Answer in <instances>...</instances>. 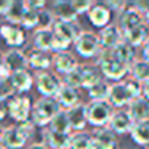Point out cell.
Returning <instances> with one entry per match:
<instances>
[{
	"label": "cell",
	"instance_id": "32",
	"mask_svg": "<svg viewBox=\"0 0 149 149\" xmlns=\"http://www.w3.org/2000/svg\"><path fill=\"white\" fill-rule=\"evenodd\" d=\"M130 74H132L133 79L139 82H148L149 80V63L144 61V59H136L132 66H130Z\"/></svg>",
	"mask_w": 149,
	"mask_h": 149
},
{
	"label": "cell",
	"instance_id": "50",
	"mask_svg": "<svg viewBox=\"0 0 149 149\" xmlns=\"http://www.w3.org/2000/svg\"><path fill=\"white\" fill-rule=\"evenodd\" d=\"M144 21H146V24H148V26H149V10H148V11H146V13H144Z\"/></svg>",
	"mask_w": 149,
	"mask_h": 149
},
{
	"label": "cell",
	"instance_id": "33",
	"mask_svg": "<svg viewBox=\"0 0 149 149\" xmlns=\"http://www.w3.org/2000/svg\"><path fill=\"white\" fill-rule=\"evenodd\" d=\"M109 88H111V84H107L106 79H103L101 82H98L95 87H91L90 90H88L90 101H104V100H107Z\"/></svg>",
	"mask_w": 149,
	"mask_h": 149
},
{
	"label": "cell",
	"instance_id": "21",
	"mask_svg": "<svg viewBox=\"0 0 149 149\" xmlns=\"http://www.w3.org/2000/svg\"><path fill=\"white\" fill-rule=\"evenodd\" d=\"M10 84L13 87V90L19 95H24L32 88V85L36 84L34 80V75L29 72V69L26 71H18V72H13L11 74V79H10Z\"/></svg>",
	"mask_w": 149,
	"mask_h": 149
},
{
	"label": "cell",
	"instance_id": "18",
	"mask_svg": "<svg viewBox=\"0 0 149 149\" xmlns=\"http://www.w3.org/2000/svg\"><path fill=\"white\" fill-rule=\"evenodd\" d=\"M52 11L55 15L56 21H68V23H75L77 21V11L74 10L72 0H56L52 3Z\"/></svg>",
	"mask_w": 149,
	"mask_h": 149
},
{
	"label": "cell",
	"instance_id": "20",
	"mask_svg": "<svg viewBox=\"0 0 149 149\" xmlns=\"http://www.w3.org/2000/svg\"><path fill=\"white\" fill-rule=\"evenodd\" d=\"M53 31H55L56 36L63 37L64 40H68L69 43H75V40L79 39L84 31L80 29L79 23H68V21H56L55 26H53Z\"/></svg>",
	"mask_w": 149,
	"mask_h": 149
},
{
	"label": "cell",
	"instance_id": "7",
	"mask_svg": "<svg viewBox=\"0 0 149 149\" xmlns=\"http://www.w3.org/2000/svg\"><path fill=\"white\" fill-rule=\"evenodd\" d=\"M0 37L5 40L10 48H21L26 43V31L21 26H13V24H0Z\"/></svg>",
	"mask_w": 149,
	"mask_h": 149
},
{
	"label": "cell",
	"instance_id": "26",
	"mask_svg": "<svg viewBox=\"0 0 149 149\" xmlns=\"http://www.w3.org/2000/svg\"><path fill=\"white\" fill-rule=\"evenodd\" d=\"M148 39H149V26L146 23L139 24L135 29H132V31L123 34V40H125L128 45H132L133 48H135V47H143Z\"/></svg>",
	"mask_w": 149,
	"mask_h": 149
},
{
	"label": "cell",
	"instance_id": "14",
	"mask_svg": "<svg viewBox=\"0 0 149 149\" xmlns=\"http://www.w3.org/2000/svg\"><path fill=\"white\" fill-rule=\"evenodd\" d=\"M98 37L101 42V48L104 50H114L120 42H123V32L119 24H109L107 27L101 29Z\"/></svg>",
	"mask_w": 149,
	"mask_h": 149
},
{
	"label": "cell",
	"instance_id": "11",
	"mask_svg": "<svg viewBox=\"0 0 149 149\" xmlns=\"http://www.w3.org/2000/svg\"><path fill=\"white\" fill-rule=\"evenodd\" d=\"M71 136L64 133L53 132L52 128H43L40 133V143L48 149H69L71 148Z\"/></svg>",
	"mask_w": 149,
	"mask_h": 149
},
{
	"label": "cell",
	"instance_id": "5",
	"mask_svg": "<svg viewBox=\"0 0 149 149\" xmlns=\"http://www.w3.org/2000/svg\"><path fill=\"white\" fill-rule=\"evenodd\" d=\"M34 80H36V87L42 96L55 98L58 95L59 88L63 87V79L58 74L50 71H40L34 74Z\"/></svg>",
	"mask_w": 149,
	"mask_h": 149
},
{
	"label": "cell",
	"instance_id": "46",
	"mask_svg": "<svg viewBox=\"0 0 149 149\" xmlns=\"http://www.w3.org/2000/svg\"><path fill=\"white\" fill-rule=\"evenodd\" d=\"M143 96H144L146 100L149 101V80L143 84Z\"/></svg>",
	"mask_w": 149,
	"mask_h": 149
},
{
	"label": "cell",
	"instance_id": "8",
	"mask_svg": "<svg viewBox=\"0 0 149 149\" xmlns=\"http://www.w3.org/2000/svg\"><path fill=\"white\" fill-rule=\"evenodd\" d=\"M117 135L109 128H95L93 135H91V144L90 149H117Z\"/></svg>",
	"mask_w": 149,
	"mask_h": 149
},
{
	"label": "cell",
	"instance_id": "16",
	"mask_svg": "<svg viewBox=\"0 0 149 149\" xmlns=\"http://www.w3.org/2000/svg\"><path fill=\"white\" fill-rule=\"evenodd\" d=\"M88 21L93 24L95 27H100V29H104L109 24H112V11L106 7L104 3H95L93 8L88 11Z\"/></svg>",
	"mask_w": 149,
	"mask_h": 149
},
{
	"label": "cell",
	"instance_id": "23",
	"mask_svg": "<svg viewBox=\"0 0 149 149\" xmlns=\"http://www.w3.org/2000/svg\"><path fill=\"white\" fill-rule=\"evenodd\" d=\"M27 56H29V68L34 69L36 72L50 71V68L53 66V56L48 52L32 50Z\"/></svg>",
	"mask_w": 149,
	"mask_h": 149
},
{
	"label": "cell",
	"instance_id": "28",
	"mask_svg": "<svg viewBox=\"0 0 149 149\" xmlns=\"http://www.w3.org/2000/svg\"><path fill=\"white\" fill-rule=\"evenodd\" d=\"M103 74H101L100 68L95 64H82V88L90 90L91 87L103 80Z\"/></svg>",
	"mask_w": 149,
	"mask_h": 149
},
{
	"label": "cell",
	"instance_id": "43",
	"mask_svg": "<svg viewBox=\"0 0 149 149\" xmlns=\"http://www.w3.org/2000/svg\"><path fill=\"white\" fill-rule=\"evenodd\" d=\"M10 5H11V0H0V16L5 18V15L10 10Z\"/></svg>",
	"mask_w": 149,
	"mask_h": 149
},
{
	"label": "cell",
	"instance_id": "22",
	"mask_svg": "<svg viewBox=\"0 0 149 149\" xmlns=\"http://www.w3.org/2000/svg\"><path fill=\"white\" fill-rule=\"evenodd\" d=\"M56 100H58L59 106H61L63 111H69L72 107H75L77 104H80V95L75 88L68 87V85L63 84V87L59 88L58 95H56Z\"/></svg>",
	"mask_w": 149,
	"mask_h": 149
},
{
	"label": "cell",
	"instance_id": "40",
	"mask_svg": "<svg viewBox=\"0 0 149 149\" xmlns=\"http://www.w3.org/2000/svg\"><path fill=\"white\" fill-rule=\"evenodd\" d=\"M104 5H106L107 8H109L112 13H117L120 15L123 10L127 8V5H128V2H123V0H107V2H103Z\"/></svg>",
	"mask_w": 149,
	"mask_h": 149
},
{
	"label": "cell",
	"instance_id": "35",
	"mask_svg": "<svg viewBox=\"0 0 149 149\" xmlns=\"http://www.w3.org/2000/svg\"><path fill=\"white\" fill-rule=\"evenodd\" d=\"M63 84L68 85V87H72V88H80L82 87V66L75 68L74 71H71L69 74L63 75Z\"/></svg>",
	"mask_w": 149,
	"mask_h": 149
},
{
	"label": "cell",
	"instance_id": "31",
	"mask_svg": "<svg viewBox=\"0 0 149 149\" xmlns=\"http://www.w3.org/2000/svg\"><path fill=\"white\" fill-rule=\"evenodd\" d=\"M48 128H52L53 132H58V133H64V135H72V128H71V123H69V119H68V112L66 111H59L55 116V119L52 120Z\"/></svg>",
	"mask_w": 149,
	"mask_h": 149
},
{
	"label": "cell",
	"instance_id": "51",
	"mask_svg": "<svg viewBox=\"0 0 149 149\" xmlns=\"http://www.w3.org/2000/svg\"><path fill=\"white\" fill-rule=\"evenodd\" d=\"M0 149H7V148H5V146H3V144H0Z\"/></svg>",
	"mask_w": 149,
	"mask_h": 149
},
{
	"label": "cell",
	"instance_id": "41",
	"mask_svg": "<svg viewBox=\"0 0 149 149\" xmlns=\"http://www.w3.org/2000/svg\"><path fill=\"white\" fill-rule=\"evenodd\" d=\"M26 5L27 8L31 10H36V11H42L47 8V2L45 0H26Z\"/></svg>",
	"mask_w": 149,
	"mask_h": 149
},
{
	"label": "cell",
	"instance_id": "47",
	"mask_svg": "<svg viewBox=\"0 0 149 149\" xmlns=\"http://www.w3.org/2000/svg\"><path fill=\"white\" fill-rule=\"evenodd\" d=\"M29 149H48V148L45 144H42V143H32Z\"/></svg>",
	"mask_w": 149,
	"mask_h": 149
},
{
	"label": "cell",
	"instance_id": "49",
	"mask_svg": "<svg viewBox=\"0 0 149 149\" xmlns=\"http://www.w3.org/2000/svg\"><path fill=\"white\" fill-rule=\"evenodd\" d=\"M3 64H5V58H3V53L0 52V68H2Z\"/></svg>",
	"mask_w": 149,
	"mask_h": 149
},
{
	"label": "cell",
	"instance_id": "34",
	"mask_svg": "<svg viewBox=\"0 0 149 149\" xmlns=\"http://www.w3.org/2000/svg\"><path fill=\"white\" fill-rule=\"evenodd\" d=\"M91 135L87 132H77L71 136V148L69 149H90Z\"/></svg>",
	"mask_w": 149,
	"mask_h": 149
},
{
	"label": "cell",
	"instance_id": "52",
	"mask_svg": "<svg viewBox=\"0 0 149 149\" xmlns=\"http://www.w3.org/2000/svg\"><path fill=\"white\" fill-rule=\"evenodd\" d=\"M141 149H149V146H146V148H141Z\"/></svg>",
	"mask_w": 149,
	"mask_h": 149
},
{
	"label": "cell",
	"instance_id": "3",
	"mask_svg": "<svg viewBox=\"0 0 149 149\" xmlns=\"http://www.w3.org/2000/svg\"><path fill=\"white\" fill-rule=\"evenodd\" d=\"M8 106V116L18 123H23L26 120L31 119L32 116V107H34V103L27 95H19L15 91L13 95L5 100Z\"/></svg>",
	"mask_w": 149,
	"mask_h": 149
},
{
	"label": "cell",
	"instance_id": "37",
	"mask_svg": "<svg viewBox=\"0 0 149 149\" xmlns=\"http://www.w3.org/2000/svg\"><path fill=\"white\" fill-rule=\"evenodd\" d=\"M56 23V18L53 15L52 8H45V10L39 11V29H53Z\"/></svg>",
	"mask_w": 149,
	"mask_h": 149
},
{
	"label": "cell",
	"instance_id": "2",
	"mask_svg": "<svg viewBox=\"0 0 149 149\" xmlns=\"http://www.w3.org/2000/svg\"><path fill=\"white\" fill-rule=\"evenodd\" d=\"M61 106H59L56 98H48V96H40L39 100L34 103L32 107V116L31 120L36 123L37 128H48L52 120L55 119V116L59 112Z\"/></svg>",
	"mask_w": 149,
	"mask_h": 149
},
{
	"label": "cell",
	"instance_id": "19",
	"mask_svg": "<svg viewBox=\"0 0 149 149\" xmlns=\"http://www.w3.org/2000/svg\"><path fill=\"white\" fill-rule=\"evenodd\" d=\"M68 112V119H69V123H71V128H72V133H77V132H85V127L88 123V119H87V104L80 103L77 104L75 107L66 111Z\"/></svg>",
	"mask_w": 149,
	"mask_h": 149
},
{
	"label": "cell",
	"instance_id": "12",
	"mask_svg": "<svg viewBox=\"0 0 149 149\" xmlns=\"http://www.w3.org/2000/svg\"><path fill=\"white\" fill-rule=\"evenodd\" d=\"M133 125H135V122H133L132 116L128 114V111L127 109H116L107 127L116 135H127V133H132Z\"/></svg>",
	"mask_w": 149,
	"mask_h": 149
},
{
	"label": "cell",
	"instance_id": "1",
	"mask_svg": "<svg viewBox=\"0 0 149 149\" xmlns=\"http://www.w3.org/2000/svg\"><path fill=\"white\" fill-rule=\"evenodd\" d=\"M95 63L100 68L101 74L106 80H114L116 82H123L127 79V74L130 72V66L120 63L116 56L112 55V50H104L101 48L98 56L95 58Z\"/></svg>",
	"mask_w": 149,
	"mask_h": 149
},
{
	"label": "cell",
	"instance_id": "45",
	"mask_svg": "<svg viewBox=\"0 0 149 149\" xmlns=\"http://www.w3.org/2000/svg\"><path fill=\"white\" fill-rule=\"evenodd\" d=\"M141 55H143V59L149 63V39L146 40V43L141 47Z\"/></svg>",
	"mask_w": 149,
	"mask_h": 149
},
{
	"label": "cell",
	"instance_id": "38",
	"mask_svg": "<svg viewBox=\"0 0 149 149\" xmlns=\"http://www.w3.org/2000/svg\"><path fill=\"white\" fill-rule=\"evenodd\" d=\"M123 84L127 85V88H128V91H130L133 100L143 96V82L136 80V79H133V77H127L125 80H123Z\"/></svg>",
	"mask_w": 149,
	"mask_h": 149
},
{
	"label": "cell",
	"instance_id": "30",
	"mask_svg": "<svg viewBox=\"0 0 149 149\" xmlns=\"http://www.w3.org/2000/svg\"><path fill=\"white\" fill-rule=\"evenodd\" d=\"M132 139L136 144L143 146H149V120H143V122H136L133 125V130L130 133Z\"/></svg>",
	"mask_w": 149,
	"mask_h": 149
},
{
	"label": "cell",
	"instance_id": "17",
	"mask_svg": "<svg viewBox=\"0 0 149 149\" xmlns=\"http://www.w3.org/2000/svg\"><path fill=\"white\" fill-rule=\"evenodd\" d=\"M77 58L72 55L71 52H61V53H55L53 55V68H55L56 74L66 75L71 71H74L75 68H79Z\"/></svg>",
	"mask_w": 149,
	"mask_h": 149
},
{
	"label": "cell",
	"instance_id": "9",
	"mask_svg": "<svg viewBox=\"0 0 149 149\" xmlns=\"http://www.w3.org/2000/svg\"><path fill=\"white\" fill-rule=\"evenodd\" d=\"M107 101L112 104L114 109H123V107H128V104L133 101V98L123 82H116V84H111Z\"/></svg>",
	"mask_w": 149,
	"mask_h": 149
},
{
	"label": "cell",
	"instance_id": "13",
	"mask_svg": "<svg viewBox=\"0 0 149 149\" xmlns=\"http://www.w3.org/2000/svg\"><path fill=\"white\" fill-rule=\"evenodd\" d=\"M143 23H146L144 15L136 10L132 3H128L125 10L119 15V23L117 24H119V27L122 29V32L125 34V32L135 29L136 26H139V24H143Z\"/></svg>",
	"mask_w": 149,
	"mask_h": 149
},
{
	"label": "cell",
	"instance_id": "36",
	"mask_svg": "<svg viewBox=\"0 0 149 149\" xmlns=\"http://www.w3.org/2000/svg\"><path fill=\"white\" fill-rule=\"evenodd\" d=\"M21 27L24 31H31V29H39V11L36 10H31L27 8L26 15L23 18V23H21Z\"/></svg>",
	"mask_w": 149,
	"mask_h": 149
},
{
	"label": "cell",
	"instance_id": "27",
	"mask_svg": "<svg viewBox=\"0 0 149 149\" xmlns=\"http://www.w3.org/2000/svg\"><path fill=\"white\" fill-rule=\"evenodd\" d=\"M26 11H27L26 0H11L10 10H8V13L5 15V23L13 24V26H21Z\"/></svg>",
	"mask_w": 149,
	"mask_h": 149
},
{
	"label": "cell",
	"instance_id": "39",
	"mask_svg": "<svg viewBox=\"0 0 149 149\" xmlns=\"http://www.w3.org/2000/svg\"><path fill=\"white\" fill-rule=\"evenodd\" d=\"M72 5H74V10L77 11V15H84L93 8V2L91 0H72Z\"/></svg>",
	"mask_w": 149,
	"mask_h": 149
},
{
	"label": "cell",
	"instance_id": "48",
	"mask_svg": "<svg viewBox=\"0 0 149 149\" xmlns=\"http://www.w3.org/2000/svg\"><path fill=\"white\" fill-rule=\"evenodd\" d=\"M3 135H5V127L0 125V144H2V141H3Z\"/></svg>",
	"mask_w": 149,
	"mask_h": 149
},
{
	"label": "cell",
	"instance_id": "29",
	"mask_svg": "<svg viewBox=\"0 0 149 149\" xmlns=\"http://www.w3.org/2000/svg\"><path fill=\"white\" fill-rule=\"evenodd\" d=\"M112 55L116 56L120 63H123V64H127V66H132L133 63L136 61L135 48H133L132 45H128L125 40H123V42H120L119 45L112 50Z\"/></svg>",
	"mask_w": 149,
	"mask_h": 149
},
{
	"label": "cell",
	"instance_id": "15",
	"mask_svg": "<svg viewBox=\"0 0 149 149\" xmlns=\"http://www.w3.org/2000/svg\"><path fill=\"white\" fill-rule=\"evenodd\" d=\"M3 58H5V66H8V69L11 72L29 69V56L21 48H10L8 52L3 53Z\"/></svg>",
	"mask_w": 149,
	"mask_h": 149
},
{
	"label": "cell",
	"instance_id": "25",
	"mask_svg": "<svg viewBox=\"0 0 149 149\" xmlns=\"http://www.w3.org/2000/svg\"><path fill=\"white\" fill-rule=\"evenodd\" d=\"M128 114L132 116L133 122H143V120H149V101L144 96L136 98L127 107Z\"/></svg>",
	"mask_w": 149,
	"mask_h": 149
},
{
	"label": "cell",
	"instance_id": "44",
	"mask_svg": "<svg viewBox=\"0 0 149 149\" xmlns=\"http://www.w3.org/2000/svg\"><path fill=\"white\" fill-rule=\"evenodd\" d=\"M8 116V106L5 101H0V122Z\"/></svg>",
	"mask_w": 149,
	"mask_h": 149
},
{
	"label": "cell",
	"instance_id": "6",
	"mask_svg": "<svg viewBox=\"0 0 149 149\" xmlns=\"http://www.w3.org/2000/svg\"><path fill=\"white\" fill-rule=\"evenodd\" d=\"M74 48L82 58H96L98 53L101 50V42L98 34L91 32V31H84L75 40Z\"/></svg>",
	"mask_w": 149,
	"mask_h": 149
},
{
	"label": "cell",
	"instance_id": "24",
	"mask_svg": "<svg viewBox=\"0 0 149 149\" xmlns=\"http://www.w3.org/2000/svg\"><path fill=\"white\" fill-rule=\"evenodd\" d=\"M34 50L42 52H53V42H55V32L53 29H37L34 31Z\"/></svg>",
	"mask_w": 149,
	"mask_h": 149
},
{
	"label": "cell",
	"instance_id": "42",
	"mask_svg": "<svg viewBox=\"0 0 149 149\" xmlns=\"http://www.w3.org/2000/svg\"><path fill=\"white\" fill-rule=\"evenodd\" d=\"M11 74L13 72L8 69V66H2L0 68V84H5V82H10V79H11Z\"/></svg>",
	"mask_w": 149,
	"mask_h": 149
},
{
	"label": "cell",
	"instance_id": "4",
	"mask_svg": "<svg viewBox=\"0 0 149 149\" xmlns=\"http://www.w3.org/2000/svg\"><path fill=\"white\" fill-rule=\"evenodd\" d=\"M114 107L107 100L104 101H90L87 103V119L88 123L95 128H104L109 125L114 114Z\"/></svg>",
	"mask_w": 149,
	"mask_h": 149
},
{
	"label": "cell",
	"instance_id": "10",
	"mask_svg": "<svg viewBox=\"0 0 149 149\" xmlns=\"http://www.w3.org/2000/svg\"><path fill=\"white\" fill-rule=\"evenodd\" d=\"M29 139H31L29 135L19 125H10V127H5V135L2 144L7 149H21L27 144Z\"/></svg>",
	"mask_w": 149,
	"mask_h": 149
}]
</instances>
